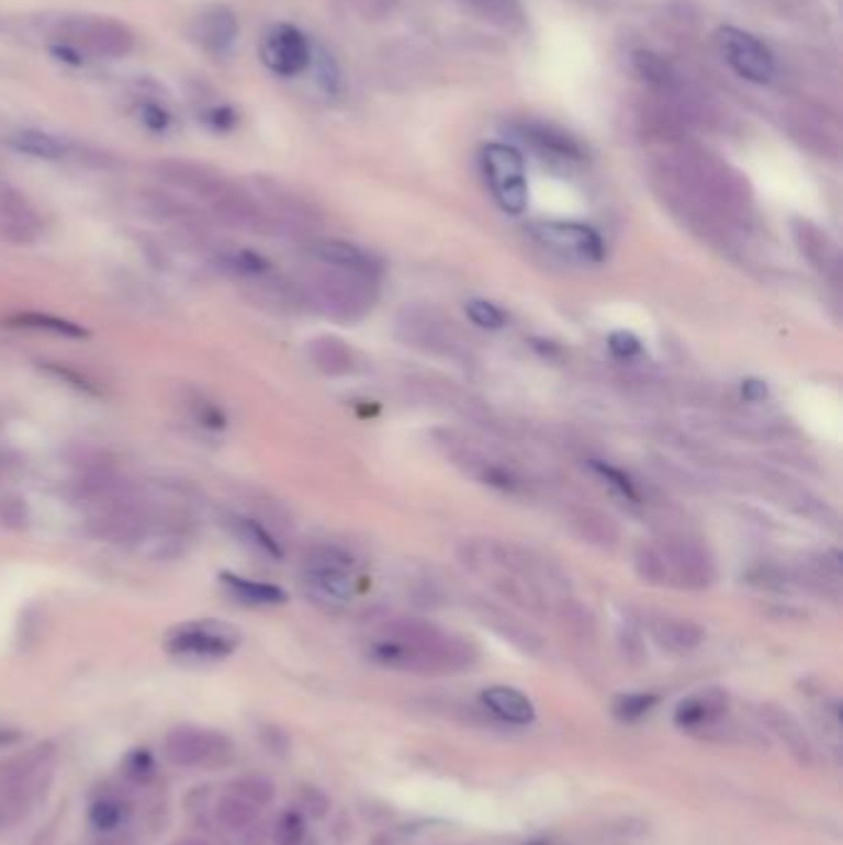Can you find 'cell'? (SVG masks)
Instances as JSON below:
<instances>
[{
  "label": "cell",
  "mask_w": 843,
  "mask_h": 845,
  "mask_svg": "<svg viewBox=\"0 0 843 845\" xmlns=\"http://www.w3.org/2000/svg\"><path fill=\"white\" fill-rule=\"evenodd\" d=\"M371 657L386 667L406 673H458L470 665L465 643L453 641L424 623H401L374 643Z\"/></svg>",
  "instance_id": "1"
},
{
  "label": "cell",
  "mask_w": 843,
  "mask_h": 845,
  "mask_svg": "<svg viewBox=\"0 0 843 845\" xmlns=\"http://www.w3.org/2000/svg\"><path fill=\"white\" fill-rule=\"evenodd\" d=\"M57 37L63 45L72 47L77 55L106 57V60L126 57L136 45L134 33L124 23L97 15L65 18L57 27Z\"/></svg>",
  "instance_id": "2"
},
{
  "label": "cell",
  "mask_w": 843,
  "mask_h": 845,
  "mask_svg": "<svg viewBox=\"0 0 843 845\" xmlns=\"http://www.w3.org/2000/svg\"><path fill=\"white\" fill-rule=\"evenodd\" d=\"M240 645L238 628L231 623L215 621V618H203V621H189L171 628L164 638V647L173 657L183 661H225Z\"/></svg>",
  "instance_id": "3"
},
{
  "label": "cell",
  "mask_w": 843,
  "mask_h": 845,
  "mask_svg": "<svg viewBox=\"0 0 843 845\" xmlns=\"http://www.w3.org/2000/svg\"><path fill=\"white\" fill-rule=\"evenodd\" d=\"M233 742L209 726H176L164 740V759L179 769H213L231 762Z\"/></svg>",
  "instance_id": "4"
},
{
  "label": "cell",
  "mask_w": 843,
  "mask_h": 845,
  "mask_svg": "<svg viewBox=\"0 0 843 845\" xmlns=\"http://www.w3.org/2000/svg\"><path fill=\"white\" fill-rule=\"evenodd\" d=\"M302 584L319 604L341 606L355 594L351 559L335 547H317L302 562Z\"/></svg>",
  "instance_id": "5"
},
{
  "label": "cell",
  "mask_w": 843,
  "mask_h": 845,
  "mask_svg": "<svg viewBox=\"0 0 843 845\" xmlns=\"http://www.w3.org/2000/svg\"><path fill=\"white\" fill-rule=\"evenodd\" d=\"M483 173L499 209L519 215L527 209V173L522 154L507 144L483 146Z\"/></svg>",
  "instance_id": "6"
},
{
  "label": "cell",
  "mask_w": 843,
  "mask_h": 845,
  "mask_svg": "<svg viewBox=\"0 0 843 845\" xmlns=\"http://www.w3.org/2000/svg\"><path fill=\"white\" fill-rule=\"evenodd\" d=\"M535 238L544 245L547 250L557 252L559 258L582 262V264H596L604 260V240L599 233L584 223H570V221H547L535 225Z\"/></svg>",
  "instance_id": "7"
},
{
  "label": "cell",
  "mask_w": 843,
  "mask_h": 845,
  "mask_svg": "<svg viewBox=\"0 0 843 845\" xmlns=\"http://www.w3.org/2000/svg\"><path fill=\"white\" fill-rule=\"evenodd\" d=\"M718 47L722 60L744 80L764 84L774 77V57L754 35L738 27H722L718 33Z\"/></svg>",
  "instance_id": "8"
},
{
  "label": "cell",
  "mask_w": 843,
  "mask_h": 845,
  "mask_svg": "<svg viewBox=\"0 0 843 845\" xmlns=\"http://www.w3.org/2000/svg\"><path fill=\"white\" fill-rule=\"evenodd\" d=\"M260 60L270 72L280 77H295L305 72L312 63V47L307 37L295 25H272L262 37Z\"/></svg>",
  "instance_id": "9"
},
{
  "label": "cell",
  "mask_w": 843,
  "mask_h": 845,
  "mask_svg": "<svg viewBox=\"0 0 843 845\" xmlns=\"http://www.w3.org/2000/svg\"><path fill=\"white\" fill-rule=\"evenodd\" d=\"M760 720L764 726H767L774 740L787 750L791 759L801 766V769H819L821 766L819 746L813 744V740L807 732H803V726L797 722V717L784 710V707L762 705Z\"/></svg>",
  "instance_id": "10"
},
{
  "label": "cell",
  "mask_w": 843,
  "mask_h": 845,
  "mask_svg": "<svg viewBox=\"0 0 843 845\" xmlns=\"http://www.w3.org/2000/svg\"><path fill=\"white\" fill-rule=\"evenodd\" d=\"M43 233V221L33 203L13 185H0V238L11 245H33Z\"/></svg>",
  "instance_id": "11"
},
{
  "label": "cell",
  "mask_w": 843,
  "mask_h": 845,
  "mask_svg": "<svg viewBox=\"0 0 843 845\" xmlns=\"http://www.w3.org/2000/svg\"><path fill=\"white\" fill-rule=\"evenodd\" d=\"M728 707H730V697L724 690H718V687H710V690H700L675 707L673 722L675 726H681L683 732L702 736L708 734L715 724L728 717Z\"/></svg>",
  "instance_id": "12"
},
{
  "label": "cell",
  "mask_w": 843,
  "mask_h": 845,
  "mask_svg": "<svg viewBox=\"0 0 843 845\" xmlns=\"http://www.w3.org/2000/svg\"><path fill=\"white\" fill-rule=\"evenodd\" d=\"M191 37L211 55L231 53L235 37H238V18L225 5L205 8L201 15L193 18Z\"/></svg>",
  "instance_id": "13"
},
{
  "label": "cell",
  "mask_w": 843,
  "mask_h": 845,
  "mask_svg": "<svg viewBox=\"0 0 843 845\" xmlns=\"http://www.w3.org/2000/svg\"><path fill=\"white\" fill-rule=\"evenodd\" d=\"M156 173H159L161 181L173 185V189L191 193L193 199H199L203 203H209L213 199V193L218 191L225 181L218 173L211 171L209 166L191 164V161H161L156 164Z\"/></svg>",
  "instance_id": "14"
},
{
  "label": "cell",
  "mask_w": 843,
  "mask_h": 845,
  "mask_svg": "<svg viewBox=\"0 0 843 845\" xmlns=\"http://www.w3.org/2000/svg\"><path fill=\"white\" fill-rule=\"evenodd\" d=\"M310 258L319 264H327V268L345 270V272L359 274V278H367V280H374V274L379 272V264L369 252H364L361 248H357V245L345 243V240L315 243L310 248Z\"/></svg>",
  "instance_id": "15"
},
{
  "label": "cell",
  "mask_w": 843,
  "mask_h": 845,
  "mask_svg": "<svg viewBox=\"0 0 843 845\" xmlns=\"http://www.w3.org/2000/svg\"><path fill=\"white\" fill-rule=\"evenodd\" d=\"M485 705V710L495 717V720L515 726H525L535 720V705L529 702V697L522 695L515 687L507 685H493L487 687L480 697Z\"/></svg>",
  "instance_id": "16"
},
{
  "label": "cell",
  "mask_w": 843,
  "mask_h": 845,
  "mask_svg": "<svg viewBox=\"0 0 843 845\" xmlns=\"http://www.w3.org/2000/svg\"><path fill=\"white\" fill-rule=\"evenodd\" d=\"M225 527H228V532L238 539L240 544L252 549L255 554L272 559V562H278V559L285 556L278 539H274L270 529L262 522H258V519L245 517V515H228L225 517Z\"/></svg>",
  "instance_id": "17"
},
{
  "label": "cell",
  "mask_w": 843,
  "mask_h": 845,
  "mask_svg": "<svg viewBox=\"0 0 843 845\" xmlns=\"http://www.w3.org/2000/svg\"><path fill=\"white\" fill-rule=\"evenodd\" d=\"M5 327L13 329H31V331H47L55 334V337H65V339H87L90 331H87L82 324H77L72 319L65 317H55V314H43V312H13L3 317Z\"/></svg>",
  "instance_id": "18"
},
{
  "label": "cell",
  "mask_w": 843,
  "mask_h": 845,
  "mask_svg": "<svg viewBox=\"0 0 843 845\" xmlns=\"http://www.w3.org/2000/svg\"><path fill=\"white\" fill-rule=\"evenodd\" d=\"M221 584L235 601L245 606H278L288 601V594L280 586L255 582V578H245L231 572L221 574Z\"/></svg>",
  "instance_id": "19"
},
{
  "label": "cell",
  "mask_w": 843,
  "mask_h": 845,
  "mask_svg": "<svg viewBox=\"0 0 843 845\" xmlns=\"http://www.w3.org/2000/svg\"><path fill=\"white\" fill-rule=\"evenodd\" d=\"M213 262L215 268L240 280H265L272 272V262L248 248H221L213 255Z\"/></svg>",
  "instance_id": "20"
},
{
  "label": "cell",
  "mask_w": 843,
  "mask_h": 845,
  "mask_svg": "<svg viewBox=\"0 0 843 845\" xmlns=\"http://www.w3.org/2000/svg\"><path fill=\"white\" fill-rule=\"evenodd\" d=\"M8 146L13 151L33 156V159H43V161H63L70 156V146H67L63 139H57L55 134H47L41 129H23L8 136Z\"/></svg>",
  "instance_id": "21"
},
{
  "label": "cell",
  "mask_w": 843,
  "mask_h": 845,
  "mask_svg": "<svg viewBox=\"0 0 843 845\" xmlns=\"http://www.w3.org/2000/svg\"><path fill=\"white\" fill-rule=\"evenodd\" d=\"M653 638L671 653H690L702 643V628L678 618H663L653 626Z\"/></svg>",
  "instance_id": "22"
},
{
  "label": "cell",
  "mask_w": 843,
  "mask_h": 845,
  "mask_svg": "<svg viewBox=\"0 0 843 845\" xmlns=\"http://www.w3.org/2000/svg\"><path fill=\"white\" fill-rule=\"evenodd\" d=\"M130 803H126L122 796L116 793H104L100 799H94L90 805V823L94 831L100 833H112L116 829H122L130 819Z\"/></svg>",
  "instance_id": "23"
},
{
  "label": "cell",
  "mask_w": 843,
  "mask_h": 845,
  "mask_svg": "<svg viewBox=\"0 0 843 845\" xmlns=\"http://www.w3.org/2000/svg\"><path fill=\"white\" fill-rule=\"evenodd\" d=\"M215 819L221 821L223 829L228 831H248L258 821V809L245 799H240L238 793H223L218 801H215Z\"/></svg>",
  "instance_id": "24"
},
{
  "label": "cell",
  "mask_w": 843,
  "mask_h": 845,
  "mask_svg": "<svg viewBox=\"0 0 843 845\" xmlns=\"http://www.w3.org/2000/svg\"><path fill=\"white\" fill-rule=\"evenodd\" d=\"M228 789L233 793H238L240 799L252 803L255 809H262V805H270L274 799V784L268 779V776L260 774H245L233 779Z\"/></svg>",
  "instance_id": "25"
},
{
  "label": "cell",
  "mask_w": 843,
  "mask_h": 845,
  "mask_svg": "<svg viewBox=\"0 0 843 845\" xmlns=\"http://www.w3.org/2000/svg\"><path fill=\"white\" fill-rule=\"evenodd\" d=\"M659 702L661 697L653 692H629V695L616 697L611 712L616 714V720L621 722H639L645 714H651L653 707Z\"/></svg>",
  "instance_id": "26"
},
{
  "label": "cell",
  "mask_w": 843,
  "mask_h": 845,
  "mask_svg": "<svg viewBox=\"0 0 843 845\" xmlns=\"http://www.w3.org/2000/svg\"><path fill=\"white\" fill-rule=\"evenodd\" d=\"M156 759L154 754L146 750V746H136V750L126 752L124 759H122V774L130 779L132 784H149L154 776H156Z\"/></svg>",
  "instance_id": "27"
},
{
  "label": "cell",
  "mask_w": 843,
  "mask_h": 845,
  "mask_svg": "<svg viewBox=\"0 0 843 845\" xmlns=\"http://www.w3.org/2000/svg\"><path fill=\"white\" fill-rule=\"evenodd\" d=\"M41 369L47 373V376H53L57 381L67 383V386L80 391V393H87V396H102V388L97 386V381H92L87 373L77 371L72 367H67V363H60V361H43Z\"/></svg>",
  "instance_id": "28"
},
{
  "label": "cell",
  "mask_w": 843,
  "mask_h": 845,
  "mask_svg": "<svg viewBox=\"0 0 843 845\" xmlns=\"http://www.w3.org/2000/svg\"><path fill=\"white\" fill-rule=\"evenodd\" d=\"M274 845H305L307 841V821L297 809L285 811L274 823Z\"/></svg>",
  "instance_id": "29"
},
{
  "label": "cell",
  "mask_w": 843,
  "mask_h": 845,
  "mask_svg": "<svg viewBox=\"0 0 843 845\" xmlns=\"http://www.w3.org/2000/svg\"><path fill=\"white\" fill-rule=\"evenodd\" d=\"M312 359H315L317 367L322 371L337 373L347 369V349L341 347V341L337 339H317L312 341Z\"/></svg>",
  "instance_id": "30"
},
{
  "label": "cell",
  "mask_w": 843,
  "mask_h": 845,
  "mask_svg": "<svg viewBox=\"0 0 843 845\" xmlns=\"http://www.w3.org/2000/svg\"><path fill=\"white\" fill-rule=\"evenodd\" d=\"M329 809H331V799L319 789V786H312V784L297 786V811L305 815V819H315V821L327 819Z\"/></svg>",
  "instance_id": "31"
},
{
  "label": "cell",
  "mask_w": 843,
  "mask_h": 845,
  "mask_svg": "<svg viewBox=\"0 0 843 845\" xmlns=\"http://www.w3.org/2000/svg\"><path fill=\"white\" fill-rule=\"evenodd\" d=\"M189 410H191L193 420L209 430H221V428H225V422H228V418H225V413L218 403L205 398L203 393H191Z\"/></svg>",
  "instance_id": "32"
},
{
  "label": "cell",
  "mask_w": 843,
  "mask_h": 845,
  "mask_svg": "<svg viewBox=\"0 0 843 845\" xmlns=\"http://www.w3.org/2000/svg\"><path fill=\"white\" fill-rule=\"evenodd\" d=\"M31 525V507L23 497H0V529H13L21 532Z\"/></svg>",
  "instance_id": "33"
},
{
  "label": "cell",
  "mask_w": 843,
  "mask_h": 845,
  "mask_svg": "<svg viewBox=\"0 0 843 845\" xmlns=\"http://www.w3.org/2000/svg\"><path fill=\"white\" fill-rule=\"evenodd\" d=\"M465 312H468L470 322L477 324L480 329H499L505 324L503 309L487 300H470Z\"/></svg>",
  "instance_id": "34"
},
{
  "label": "cell",
  "mask_w": 843,
  "mask_h": 845,
  "mask_svg": "<svg viewBox=\"0 0 843 845\" xmlns=\"http://www.w3.org/2000/svg\"><path fill=\"white\" fill-rule=\"evenodd\" d=\"M594 470L606 480V483H611L616 489H619L623 497H629L631 503H639V493H636L633 483L621 473V470H616L611 465H604V463H599V460H594Z\"/></svg>",
  "instance_id": "35"
},
{
  "label": "cell",
  "mask_w": 843,
  "mask_h": 845,
  "mask_svg": "<svg viewBox=\"0 0 843 845\" xmlns=\"http://www.w3.org/2000/svg\"><path fill=\"white\" fill-rule=\"evenodd\" d=\"M609 349L616 353L619 359H633L636 353H641V339L636 337L633 331L619 329L609 337Z\"/></svg>",
  "instance_id": "36"
},
{
  "label": "cell",
  "mask_w": 843,
  "mask_h": 845,
  "mask_svg": "<svg viewBox=\"0 0 843 845\" xmlns=\"http://www.w3.org/2000/svg\"><path fill=\"white\" fill-rule=\"evenodd\" d=\"M139 120H142V124L149 132H166V129H169V124H171L169 112H166L161 104H154V102H146L142 106Z\"/></svg>",
  "instance_id": "37"
},
{
  "label": "cell",
  "mask_w": 843,
  "mask_h": 845,
  "mask_svg": "<svg viewBox=\"0 0 843 845\" xmlns=\"http://www.w3.org/2000/svg\"><path fill=\"white\" fill-rule=\"evenodd\" d=\"M260 742L274 756H285L290 752V736L280 726H262Z\"/></svg>",
  "instance_id": "38"
},
{
  "label": "cell",
  "mask_w": 843,
  "mask_h": 845,
  "mask_svg": "<svg viewBox=\"0 0 843 845\" xmlns=\"http://www.w3.org/2000/svg\"><path fill=\"white\" fill-rule=\"evenodd\" d=\"M203 122L215 132H231L235 122H238V116H235V112L228 110V106H213V110L203 114Z\"/></svg>",
  "instance_id": "39"
},
{
  "label": "cell",
  "mask_w": 843,
  "mask_h": 845,
  "mask_svg": "<svg viewBox=\"0 0 843 845\" xmlns=\"http://www.w3.org/2000/svg\"><path fill=\"white\" fill-rule=\"evenodd\" d=\"M742 396L748 401H762L764 396H767V386H764V381L760 379H748L742 381Z\"/></svg>",
  "instance_id": "40"
},
{
  "label": "cell",
  "mask_w": 843,
  "mask_h": 845,
  "mask_svg": "<svg viewBox=\"0 0 843 845\" xmlns=\"http://www.w3.org/2000/svg\"><path fill=\"white\" fill-rule=\"evenodd\" d=\"M18 742H23L21 730H15V726H0V750H5V746H15Z\"/></svg>",
  "instance_id": "41"
},
{
  "label": "cell",
  "mask_w": 843,
  "mask_h": 845,
  "mask_svg": "<svg viewBox=\"0 0 843 845\" xmlns=\"http://www.w3.org/2000/svg\"><path fill=\"white\" fill-rule=\"evenodd\" d=\"M171 845H213L209 838H203V835H183V838L173 841Z\"/></svg>",
  "instance_id": "42"
},
{
  "label": "cell",
  "mask_w": 843,
  "mask_h": 845,
  "mask_svg": "<svg viewBox=\"0 0 843 845\" xmlns=\"http://www.w3.org/2000/svg\"><path fill=\"white\" fill-rule=\"evenodd\" d=\"M529 845H544V843H529Z\"/></svg>",
  "instance_id": "43"
}]
</instances>
